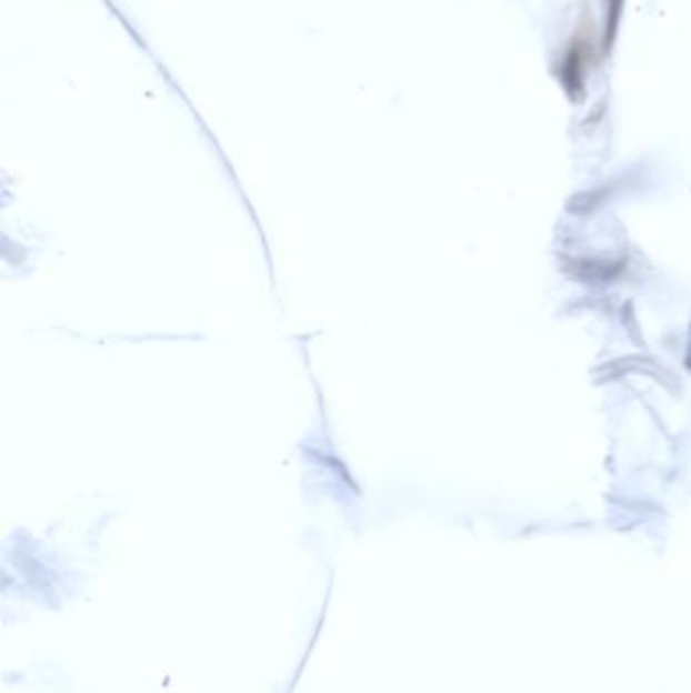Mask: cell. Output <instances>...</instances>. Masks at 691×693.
<instances>
[{
  "label": "cell",
  "instance_id": "1",
  "mask_svg": "<svg viewBox=\"0 0 691 693\" xmlns=\"http://www.w3.org/2000/svg\"><path fill=\"white\" fill-rule=\"evenodd\" d=\"M688 368H691V343H690V353H688Z\"/></svg>",
  "mask_w": 691,
  "mask_h": 693
}]
</instances>
